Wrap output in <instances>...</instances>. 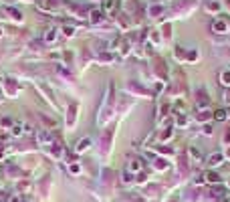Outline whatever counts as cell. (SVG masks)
<instances>
[{"instance_id":"277c9868","label":"cell","mask_w":230,"mask_h":202,"mask_svg":"<svg viewBox=\"0 0 230 202\" xmlns=\"http://www.w3.org/2000/svg\"><path fill=\"white\" fill-rule=\"evenodd\" d=\"M59 2H61V0H46V4H49V6H53V4H55V6H57Z\"/></svg>"},{"instance_id":"7a4b0ae2","label":"cell","mask_w":230,"mask_h":202,"mask_svg":"<svg viewBox=\"0 0 230 202\" xmlns=\"http://www.w3.org/2000/svg\"><path fill=\"white\" fill-rule=\"evenodd\" d=\"M85 148H89V140H81L79 141V152H83Z\"/></svg>"},{"instance_id":"6da1fadb","label":"cell","mask_w":230,"mask_h":202,"mask_svg":"<svg viewBox=\"0 0 230 202\" xmlns=\"http://www.w3.org/2000/svg\"><path fill=\"white\" fill-rule=\"evenodd\" d=\"M36 141H38V144H42V145H53L55 137L50 135L49 131H45V130H38V131H36Z\"/></svg>"},{"instance_id":"5b68a950","label":"cell","mask_w":230,"mask_h":202,"mask_svg":"<svg viewBox=\"0 0 230 202\" xmlns=\"http://www.w3.org/2000/svg\"><path fill=\"white\" fill-rule=\"evenodd\" d=\"M8 202H20V196H10Z\"/></svg>"},{"instance_id":"3957f363","label":"cell","mask_w":230,"mask_h":202,"mask_svg":"<svg viewBox=\"0 0 230 202\" xmlns=\"http://www.w3.org/2000/svg\"><path fill=\"white\" fill-rule=\"evenodd\" d=\"M55 37H57V32H55V31H49V34H46V37H45V38H46V41H49V42H50V41H53V38H55Z\"/></svg>"}]
</instances>
